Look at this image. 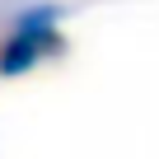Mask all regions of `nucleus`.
Segmentation results:
<instances>
[{"instance_id":"1","label":"nucleus","mask_w":159,"mask_h":159,"mask_svg":"<svg viewBox=\"0 0 159 159\" xmlns=\"http://www.w3.org/2000/svg\"><path fill=\"white\" fill-rule=\"evenodd\" d=\"M61 19H66L61 0H28L10 19V28L0 33V80H19L38 70L42 61H56L66 52Z\"/></svg>"}]
</instances>
